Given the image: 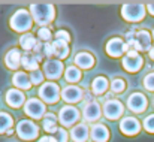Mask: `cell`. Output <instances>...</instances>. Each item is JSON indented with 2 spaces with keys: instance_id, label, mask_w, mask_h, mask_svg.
<instances>
[{
  "instance_id": "obj_4",
  "label": "cell",
  "mask_w": 154,
  "mask_h": 142,
  "mask_svg": "<svg viewBox=\"0 0 154 142\" xmlns=\"http://www.w3.org/2000/svg\"><path fill=\"white\" fill-rule=\"evenodd\" d=\"M61 96L60 87L55 82H45L39 88V97L44 100V103H55L58 102Z\"/></svg>"
},
{
  "instance_id": "obj_14",
  "label": "cell",
  "mask_w": 154,
  "mask_h": 142,
  "mask_svg": "<svg viewBox=\"0 0 154 142\" xmlns=\"http://www.w3.org/2000/svg\"><path fill=\"white\" fill-rule=\"evenodd\" d=\"M100 115H102V108H100V105L97 102L93 100L90 103H85V106L82 109V117H84L85 121L94 123V121H97L100 118Z\"/></svg>"
},
{
  "instance_id": "obj_13",
  "label": "cell",
  "mask_w": 154,
  "mask_h": 142,
  "mask_svg": "<svg viewBox=\"0 0 154 142\" xmlns=\"http://www.w3.org/2000/svg\"><path fill=\"white\" fill-rule=\"evenodd\" d=\"M130 49L139 52V51H150L151 49V35L147 30H139L136 32V38L135 42Z\"/></svg>"
},
{
  "instance_id": "obj_10",
  "label": "cell",
  "mask_w": 154,
  "mask_h": 142,
  "mask_svg": "<svg viewBox=\"0 0 154 142\" xmlns=\"http://www.w3.org/2000/svg\"><path fill=\"white\" fill-rule=\"evenodd\" d=\"M44 75L48 78V79H57L61 76V73L64 72V66L60 60H55V58H51V60H47L44 63Z\"/></svg>"
},
{
  "instance_id": "obj_19",
  "label": "cell",
  "mask_w": 154,
  "mask_h": 142,
  "mask_svg": "<svg viewBox=\"0 0 154 142\" xmlns=\"http://www.w3.org/2000/svg\"><path fill=\"white\" fill-rule=\"evenodd\" d=\"M90 136V127H87L84 123H79L70 129V138L75 142H85Z\"/></svg>"
},
{
  "instance_id": "obj_15",
  "label": "cell",
  "mask_w": 154,
  "mask_h": 142,
  "mask_svg": "<svg viewBox=\"0 0 154 142\" xmlns=\"http://www.w3.org/2000/svg\"><path fill=\"white\" fill-rule=\"evenodd\" d=\"M61 97L67 103H78L84 99V90L76 87V85H67V87L63 88Z\"/></svg>"
},
{
  "instance_id": "obj_8",
  "label": "cell",
  "mask_w": 154,
  "mask_h": 142,
  "mask_svg": "<svg viewBox=\"0 0 154 142\" xmlns=\"http://www.w3.org/2000/svg\"><path fill=\"white\" fill-rule=\"evenodd\" d=\"M121 63H123V67H124L127 72H138V70L142 67V64H144V58L141 57L139 52L130 49V51H127V52L124 54Z\"/></svg>"
},
{
  "instance_id": "obj_38",
  "label": "cell",
  "mask_w": 154,
  "mask_h": 142,
  "mask_svg": "<svg viewBox=\"0 0 154 142\" xmlns=\"http://www.w3.org/2000/svg\"><path fill=\"white\" fill-rule=\"evenodd\" d=\"M135 38H136V32H127V35H126V44H127L129 48H132L133 42H135Z\"/></svg>"
},
{
  "instance_id": "obj_35",
  "label": "cell",
  "mask_w": 154,
  "mask_h": 142,
  "mask_svg": "<svg viewBox=\"0 0 154 142\" xmlns=\"http://www.w3.org/2000/svg\"><path fill=\"white\" fill-rule=\"evenodd\" d=\"M55 41H61V42L69 44V42H70V35H69L66 30H58V32L55 33Z\"/></svg>"
},
{
  "instance_id": "obj_3",
  "label": "cell",
  "mask_w": 154,
  "mask_h": 142,
  "mask_svg": "<svg viewBox=\"0 0 154 142\" xmlns=\"http://www.w3.org/2000/svg\"><path fill=\"white\" fill-rule=\"evenodd\" d=\"M145 5L142 3H126L121 6V17L129 23H138L145 17Z\"/></svg>"
},
{
  "instance_id": "obj_16",
  "label": "cell",
  "mask_w": 154,
  "mask_h": 142,
  "mask_svg": "<svg viewBox=\"0 0 154 142\" xmlns=\"http://www.w3.org/2000/svg\"><path fill=\"white\" fill-rule=\"evenodd\" d=\"M120 130H121L124 135H127V136L138 135L139 130H141V123H139L136 118H133V117H126V118H123L121 123H120Z\"/></svg>"
},
{
  "instance_id": "obj_11",
  "label": "cell",
  "mask_w": 154,
  "mask_h": 142,
  "mask_svg": "<svg viewBox=\"0 0 154 142\" xmlns=\"http://www.w3.org/2000/svg\"><path fill=\"white\" fill-rule=\"evenodd\" d=\"M147 105H148V100L142 93H133L127 99V108L135 114L144 112L147 109Z\"/></svg>"
},
{
  "instance_id": "obj_44",
  "label": "cell",
  "mask_w": 154,
  "mask_h": 142,
  "mask_svg": "<svg viewBox=\"0 0 154 142\" xmlns=\"http://www.w3.org/2000/svg\"><path fill=\"white\" fill-rule=\"evenodd\" d=\"M153 39H154V30H153Z\"/></svg>"
},
{
  "instance_id": "obj_23",
  "label": "cell",
  "mask_w": 154,
  "mask_h": 142,
  "mask_svg": "<svg viewBox=\"0 0 154 142\" xmlns=\"http://www.w3.org/2000/svg\"><path fill=\"white\" fill-rule=\"evenodd\" d=\"M21 66L27 70H39V61L36 58V55L33 52H24L23 57H21Z\"/></svg>"
},
{
  "instance_id": "obj_1",
  "label": "cell",
  "mask_w": 154,
  "mask_h": 142,
  "mask_svg": "<svg viewBox=\"0 0 154 142\" xmlns=\"http://www.w3.org/2000/svg\"><path fill=\"white\" fill-rule=\"evenodd\" d=\"M30 15L36 24H39L41 27H47L55 18V8L50 3H32Z\"/></svg>"
},
{
  "instance_id": "obj_39",
  "label": "cell",
  "mask_w": 154,
  "mask_h": 142,
  "mask_svg": "<svg viewBox=\"0 0 154 142\" xmlns=\"http://www.w3.org/2000/svg\"><path fill=\"white\" fill-rule=\"evenodd\" d=\"M147 11H148L151 15H154V2H151V3L147 5Z\"/></svg>"
},
{
  "instance_id": "obj_9",
  "label": "cell",
  "mask_w": 154,
  "mask_h": 142,
  "mask_svg": "<svg viewBox=\"0 0 154 142\" xmlns=\"http://www.w3.org/2000/svg\"><path fill=\"white\" fill-rule=\"evenodd\" d=\"M102 112L105 114V117L108 120H117V118H120L123 115L124 106H123V103L120 100H115V99L114 100H108V102L103 103Z\"/></svg>"
},
{
  "instance_id": "obj_12",
  "label": "cell",
  "mask_w": 154,
  "mask_h": 142,
  "mask_svg": "<svg viewBox=\"0 0 154 142\" xmlns=\"http://www.w3.org/2000/svg\"><path fill=\"white\" fill-rule=\"evenodd\" d=\"M127 51H130V48L127 47V44L124 41H121L120 38H112L108 41L106 44V52L111 57H121L123 54H126Z\"/></svg>"
},
{
  "instance_id": "obj_31",
  "label": "cell",
  "mask_w": 154,
  "mask_h": 142,
  "mask_svg": "<svg viewBox=\"0 0 154 142\" xmlns=\"http://www.w3.org/2000/svg\"><path fill=\"white\" fill-rule=\"evenodd\" d=\"M51 38H52V33L48 27H41V29L38 30V39H39V41L51 42Z\"/></svg>"
},
{
  "instance_id": "obj_26",
  "label": "cell",
  "mask_w": 154,
  "mask_h": 142,
  "mask_svg": "<svg viewBox=\"0 0 154 142\" xmlns=\"http://www.w3.org/2000/svg\"><path fill=\"white\" fill-rule=\"evenodd\" d=\"M57 123H58V118H57L54 114L50 112V114H45L44 121H42V127L45 129V132H48V133H54V135H55V132L58 130Z\"/></svg>"
},
{
  "instance_id": "obj_17",
  "label": "cell",
  "mask_w": 154,
  "mask_h": 142,
  "mask_svg": "<svg viewBox=\"0 0 154 142\" xmlns=\"http://www.w3.org/2000/svg\"><path fill=\"white\" fill-rule=\"evenodd\" d=\"M90 138L94 142H106L109 139V129L105 124H94L90 127Z\"/></svg>"
},
{
  "instance_id": "obj_34",
  "label": "cell",
  "mask_w": 154,
  "mask_h": 142,
  "mask_svg": "<svg viewBox=\"0 0 154 142\" xmlns=\"http://www.w3.org/2000/svg\"><path fill=\"white\" fill-rule=\"evenodd\" d=\"M144 127H145V130H147L148 133H154V114L148 115V117L145 118Z\"/></svg>"
},
{
  "instance_id": "obj_21",
  "label": "cell",
  "mask_w": 154,
  "mask_h": 142,
  "mask_svg": "<svg viewBox=\"0 0 154 142\" xmlns=\"http://www.w3.org/2000/svg\"><path fill=\"white\" fill-rule=\"evenodd\" d=\"M21 57H23V54L20 52V49L14 48V49L8 51V54L5 55V63H6V66L9 69L15 70L21 66Z\"/></svg>"
},
{
  "instance_id": "obj_41",
  "label": "cell",
  "mask_w": 154,
  "mask_h": 142,
  "mask_svg": "<svg viewBox=\"0 0 154 142\" xmlns=\"http://www.w3.org/2000/svg\"><path fill=\"white\" fill-rule=\"evenodd\" d=\"M148 54H150V58H151V60H154V47H151V49L148 51Z\"/></svg>"
},
{
  "instance_id": "obj_22",
  "label": "cell",
  "mask_w": 154,
  "mask_h": 142,
  "mask_svg": "<svg viewBox=\"0 0 154 142\" xmlns=\"http://www.w3.org/2000/svg\"><path fill=\"white\" fill-rule=\"evenodd\" d=\"M12 84L20 90H29L32 87L30 76L26 75V72H15L12 76Z\"/></svg>"
},
{
  "instance_id": "obj_29",
  "label": "cell",
  "mask_w": 154,
  "mask_h": 142,
  "mask_svg": "<svg viewBox=\"0 0 154 142\" xmlns=\"http://www.w3.org/2000/svg\"><path fill=\"white\" fill-rule=\"evenodd\" d=\"M14 126V120L8 112H0V133H6Z\"/></svg>"
},
{
  "instance_id": "obj_5",
  "label": "cell",
  "mask_w": 154,
  "mask_h": 142,
  "mask_svg": "<svg viewBox=\"0 0 154 142\" xmlns=\"http://www.w3.org/2000/svg\"><path fill=\"white\" fill-rule=\"evenodd\" d=\"M45 111H47V106L42 100L33 97V99H29L24 105V112L33 118V120H39L42 117H45Z\"/></svg>"
},
{
  "instance_id": "obj_6",
  "label": "cell",
  "mask_w": 154,
  "mask_h": 142,
  "mask_svg": "<svg viewBox=\"0 0 154 142\" xmlns=\"http://www.w3.org/2000/svg\"><path fill=\"white\" fill-rule=\"evenodd\" d=\"M79 111L75 106H63L58 112V121L64 126V127H73V124H76L79 121Z\"/></svg>"
},
{
  "instance_id": "obj_43",
  "label": "cell",
  "mask_w": 154,
  "mask_h": 142,
  "mask_svg": "<svg viewBox=\"0 0 154 142\" xmlns=\"http://www.w3.org/2000/svg\"><path fill=\"white\" fill-rule=\"evenodd\" d=\"M39 142H47V141H44V139H42V138H41V141H39Z\"/></svg>"
},
{
  "instance_id": "obj_28",
  "label": "cell",
  "mask_w": 154,
  "mask_h": 142,
  "mask_svg": "<svg viewBox=\"0 0 154 142\" xmlns=\"http://www.w3.org/2000/svg\"><path fill=\"white\" fill-rule=\"evenodd\" d=\"M81 76H82V73H81V69H78L76 66H69V67H66V70H64V78H66V81L67 82H70L72 85L75 84V82H78L79 79H81Z\"/></svg>"
},
{
  "instance_id": "obj_30",
  "label": "cell",
  "mask_w": 154,
  "mask_h": 142,
  "mask_svg": "<svg viewBox=\"0 0 154 142\" xmlns=\"http://www.w3.org/2000/svg\"><path fill=\"white\" fill-rule=\"evenodd\" d=\"M126 90V81L123 79V78H115V79H112V82H111V91L114 93V94H120V93H123Z\"/></svg>"
},
{
  "instance_id": "obj_36",
  "label": "cell",
  "mask_w": 154,
  "mask_h": 142,
  "mask_svg": "<svg viewBox=\"0 0 154 142\" xmlns=\"http://www.w3.org/2000/svg\"><path fill=\"white\" fill-rule=\"evenodd\" d=\"M54 138H55V141H57V142H67L69 135H67V132H66L64 129H58V130L55 132Z\"/></svg>"
},
{
  "instance_id": "obj_20",
  "label": "cell",
  "mask_w": 154,
  "mask_h": 142,
  "mask_svg": "<svg viewBox=\"0 0 154 142\" xmlns=\"http://www.w3.org/2000/svg\"><path fill=\"white\" fill-rule=\"evenodd\" d=\"M75 64H76L78 69H85V70H88V69H91V67L94 66V57H93V54L85 52V51L78 52V54L75 55Z\"/></svg>"
},
{
  "instance_id": "obj_27",
  "label": "cell",
  "mask_w": 154,
  "mask_h": 142,
  "mask_svg": "<svg viewBox=\"0 0 154 142\" xmlns=\"http://www.w3.org/2000/svg\"><path fill=\"white\" fill-rule=\"evenodd\" d=\"M52 47H54V57H57L60 61L69 55V45H67L66 42L54 41V42H52Z\"/></svg>"
},
{
  "instance_id": "obj_25",
  "label": "cell",
  "mask_w": 154,
  "mask_h": 142,
  "mask_svg": "<svg viewBox=\"0 0 154 142\" xmlns=\"http://www.w3.org/2000/svg\"><path fill=\"white\" fill-rule=\"evenodd\" d=\"M109 87V81L105 78V76H97L93 79V84H91V91L93 94L99 96V94H103Z\"/></svg>"
},
{
  "instance_id": "obj_2",
  "label": "cell",
  "mask_w": 154,
  "mask_h": 142,
  "mask_svg": "<svg viewBox=\"0 0 154 142\" xmlns=\"http://www.w3.org/2000/svg\"><path fill=\"white\" fill-rule=\"evenodd\" d=\"M11 29H14L15 32H18V33H26L27 30H30L32 29V26H33V18H32V15H30V12L29 11H26V9H18L12 17H11Z\"/></svg>"
},
{
  "instance_id": "obj_37",
  "label": "cell",
  "mask_w": 154,
  "mask_h": 142,
  "mask_svg": "<svg viewBox=\"0 0 154 142\" xmlns=\"http://www.w3.org/2000/svg\"><path fill=\"white\" fill-rule=\"evenodd\" d=\"M44 55H45V57H50V60H51V57H54V47H52V42H47V44L44 45Z\"/></svg>"
},
{
  "instance_id": "obj_33",
  "label": "cell",
  "mask_w": 154,
  "mask_h": 142,
  "mask_svg": "<svg viewBox=\"0 0 154 142\" xmlns=\"http://www.w3.org/2000/svg\"><path fill=\"white\" fill-rule=\"evenodd\" d=\"M144 87H145L148 91H154V72L148 73V75L144 78Z\"/></svg>"
},
{
  "instance_id": "obj_18",
  "label": "cell",
  "mask_w": 154,
  "mask_h": 142,
  "mask_svg": "<svg viewBox=\"0 0 154 142\" xmlns=\"http://www.w3.org/2000/svg\"><path fill=\"white\" fill-rule=\"evenodd\" d=\"M6 102H8V105L11 106V108H20L21 105H24V102H26V96L24 93L21 91V90H18V88H11L8 93H6Z\"/></svg>"
},
{
  "instance_id": "obj_40",
  "label": "cell",
  "mask_w": 154,
  "mask_h": 142,
  "mask_svg": "<svg viewBox=\"0 0 154 142\" xmlns=\"http://www.w3.org/2000/svg\"><path fill=\"white\" fill-rule=\"evenodd\" d=\"M108 100H114V93H112V91L105 94V102H108Z\"/></svg>"
},
{
  "instance_id": "obj_32",
  "label": "cell",
  "mask_w": 154,
  "mask_h": 142,
  "mask_svg": "<svg viewBox=\"0 0 154 142\" xmlns=\"http://www.w3.org/2000/svg\"><path fill=\"white\" fill-rule=\"evenodd\" d=\"M44 78H45V75H44V72H41V70H35V72H32V73H30L32 85H33V84H35V85L42 84V82H44Z\"/></svg>"
},
{
  "instance_id": "obj_7",
  "label": "cell",
  "mask_w": 154,
  "mask_h": 142,
  "mask_svg": "<svg viewBox=\"0 0 154 142\" xmlns=\"http://www.w3.org/2000/svg\"><path fill=\"white\" fill-rule=\"evenodd\" d=\"M17 133H18V136H20L21 139H24V141H33V139L38 138L39 129H38V126H36L33 121H30V120H23V121H20L18 126H17Z\"/></svg>"
},
{
  "instance_id": "obj_42",
  "label": "cell",
  "mask_w": 154,
  "mask_h": 142,
  "mask_svg": "<svg viewBox=\"0 0 154 142\" xmlns=\"http://www.w3.org/2000/svg\"><path fill=\"white\" fill-rule=\"evenodd\" d=\"M12 133H14V129H9V130H8V132H6V135H8V136H11V135H12Z\"/></svg>"
},
{
  "instance_id": "obj_24",
  "label": "cell",
  "mask_w": 154,
  "mask_h": 142,
  "mask_svg": "<svg viewBox=\"0 0 154 142\" xmlns=\"http://www.w3.org/2000/svg\"><path fill=\"white\" fill-rule=\"evenodd\" d=\"M36 44H38V39L33 33H24L20 38V45L24 49V52H33Z\"/></svg>"
}]
</instances>
